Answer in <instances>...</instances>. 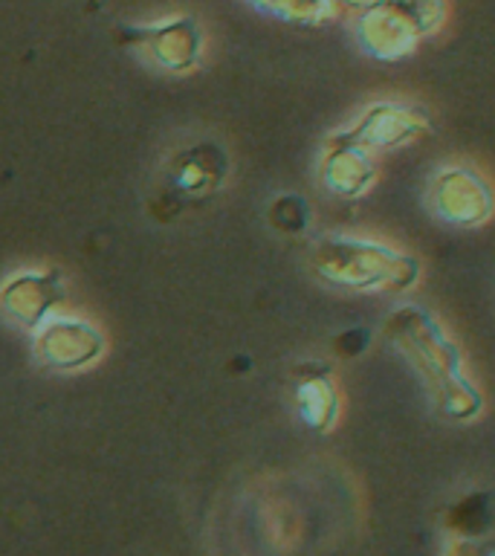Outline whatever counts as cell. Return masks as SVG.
<instances>
[{
    "instance_id": "obj_1",
    "label": "cell",
    "mask_w": 495,
    "mask_h": 556,
    "mask_svg": "<svg viewBox=\"0 0 495 556\" xmlns=\"http://www.w3.org/2000/svg\"><path fill=\"white\" fill-rule=\"evenodd\" d=\"M321 276L330 281L354 287H406L415 278V264L403 255H394L368 243H328L319 250L316 261Z\"/></svg>"
},
{
    "instance_id": "obj_7",
    "label": "cell",
    "mask_w": 495,
    "mask_h": 556,
    "mask_svg": "<svg viewBox=\"0 0 495 556\" xmlns=\"http://www.w3.org/2000/svg\"><path fill=\"white\" fill-rule=\"evenodd\" d=\"M154 50L165 64L182 67V64H189V61L194 59V52H198V33L186 24L174 26V29H163V33L156 35Z\"/></svg>"
},
{
    "instance_id": "obj_4",
    "label": "cell",
    "mask_w": 495,
    "mask_h": 556,
    "mask_svg": "<svg viewBox=\"0 0 495 556\" xmlns=\"http://www.w3.org/2000/svg\"><path fill=\"white\" fill-rule=\"evenodd\" d=\"M55 299H59V278L55 276H21L3 290V307L21 325H38Z\"/></svg>"
},
{
    "instance_id": "obj_6",
    "label": "cell",
    "mask_w": 495,
    "mask_h": 556,
    "mask_svg": "<svg viewBox=\"0 0 495 556\" xmlns=\"http://www.w3.org/2000/svg\"><path fill=\"white\" fill-rule=\"evenodd\" d=\"M417 128H420V122L411 119L408 113L380 108V111H373L371 116L356 128L354 137L359 139V142H371V146H391V142H399V139L408 137V134Z\"/></svg>"
},
{
    "instance_id": "obj_3",
    "label": "cell",
    "mask_w": 495,
    "mask_h": 556,
    "mask_svg": "<svg viewBox=\"0 0 495 556\" xmlns=\"http://www.w3.org/2000/svg\"><path fill=\"white\" fill-rule=\"evenodd\" d=\"M434 203L455 224H478L490 215V191L469 172L443 174L434 189Z\"/></svg>"
},
{
    "instance_id": "obj_8",
    "label": "cell",
    "mask_w": 495,
    "mask_h": 556,
    "mask_svg": "<svg viewBox=\"0 0 495 556\" xmlns=\"http://www.w3.org/2000/svg\"><path fill=\"white\" fill-rule=\"evenodd\" d=\"M302 403H304V417L310 424H325L330 420V412H333V391H330L328 382L310 380L307 386H302Z\"/></svg>"
},
{
    "instance_id": "obj_2",
    "label": "cell",
    "mask_w": 495,
    "mask_h": 556,
    "mask_svg": "<svg viewBox=\"0 0 495 556\" xmlns=\"http://www.w3.org/2000/svg\"><path fill=\"white\" fill-rule=\"evenodd\" d=\"M38 351H41L43 363L55 365V368H78L102 351V337L93 328H87L85 321L61 319L41 330Z\"/></svg>"
},
{
    "instance_id": "obj_5",
    "label": "cell",
    "mask_w": 495,
    "mask_h": 556,
    "mask_svg": "<svg viewBox=\"0 0 495 556\" xmlns=\"http://www.w3.org/2000/svg\"><path fill=\"white\" fill-rule=\"evenodd\" d=\"M373 177L368 156L354 146H342L325 165V180L339 194H356L365 189V182Z\"/></svg>"
}]
</instances>
